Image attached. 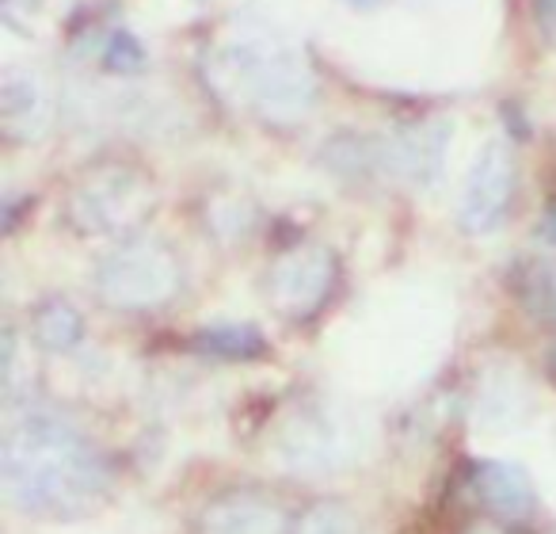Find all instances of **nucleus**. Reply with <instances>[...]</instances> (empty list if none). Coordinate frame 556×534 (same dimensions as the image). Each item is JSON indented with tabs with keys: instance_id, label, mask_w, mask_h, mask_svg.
<instances>
[{
	"instance_id": "obj_1",
	"label": "nucleus",
	"mask_w": 556,
	"mask_h": 534,
	"mask_svg": "<svg viewBox=\"0 0 556 534\" xmlns=\"http://www.w3.org/2000/svg\"><path fill=\"white\" fill-rule=\"evenodd\" d=\"M0 485L24 516L73 523L111 496V465L70 420L27 409L0 439Z\"/></svg>"
},
{
	"instance_id": "obj_2",
	"label": "nucleus",
	"mask_w": 556,
	"mask_h": 534,
	"mask_svg": "<svg viewBox=\"0 0 556 534\" xmlns=\"http://www.w3.org/2000/svg\"><path fill=\"white\" fill-rule=\"evenodd\" d=\"M217 85L270 123H294L317 103L313 65L290 42L237 39L214 62Z\"/></svg>"
},
{
	"instance_id": "obj_3",
	"label": "nucleus",
	"mask_w": 556,
	"mask_h": 534,
	"mask_svg": "<svg viewBox=\"0 0 556 534\" xmlns=\"http://www.w3.org/2000/svg\"><path fill=\"white\" fill-rule=\"evenodd\" d=\"M156 207V184L134 161H96L73 176L65 191V225L77 237H126Z\"/></svg>"
},
{
	"instance_id": "obj_4",
	"label": "nucleus",
	"mask_w": 556,
	"mask_h": 534,
	"mask_svg": "<svg viewBox=\"0 0 556 534\" xmlns=\"http://www.w3.org/2000/svg\"><path fill=\"white\" fill-rule=\"evenodd\" d=\"M184 290V263L176 248L156 237H126L96 263V298L108 310L153 313Z\"/></svg>"
},
{
	"instance_id": "obj_5",
	"label": "nucleus",
	"mask_w": 556,
	"mask_h": 534,
	"mask_svg": "<svg viewBox=\"0 0 556 534\" xmlns=\"http://www.w3.org/2000/svg\"><path fill=\"white\" fill-rule=\"evenodd\" d=\"M340 283V260L325 245H294L278 252L267 272V298L282 318L309 321L328 306Z\"/></svg>"
},
{
	"instance_id": "obj_6",
	"label": "nucleus",
	"mask_w": 556,
	"mask_h": 534,
	"mask_svg": "<svg viewBox=\"0 0 556 534\" xmlns=\"http://www.w3.org/2000/svg\"><path fill=\"white\" fill-rule=\"evenodd\" d=\"M518 191V169L515 153L503 141H488L472 161L469 176H465V191L457 202V225L469 237H484V233L500 229L507 222V210Z\"/></svg>"
},
{
	"instance_id": "obj_7",
	"label": "nucleus",
	"mask_w": 556,
	"mask_h": 534,
	"mask_svg": "<svg viewBox=\"0 0 556 534\" xmlns=\"http://www.w3.org/2000/svg\"><path fill=\"white\" fill-rule=\"evenodd\" d=\"M469 488L477 493L480 508L495 519V523H507V526H522L538 519V488H533L530 473L522 465H510V462H484L472 465V481Z\"/></svg>"
},
{
	"instance_id": "obj_8",
	"label": "nucleus",
	"mask_w": 556,
	"mask_h": 534,
	"mask_svg": "<svg viewBox=\"0 0 556 534\" xmlns=\"http://www.w3.org/2000/svg\"><path fill=\"white\" fill-rule=\"evenodd\" d=\"M450 146V126L446 123H419L404 126V131L389 134L381 141V164L393 176L408 179L416 187H431L442 176Z\"/></svg>"
},
{
	"instance_id": "obj_9",
	"label": "nucleus",
	"mask_w": 556,
	"mask_h": 534,
	"mask_svg": "<svg viewBox=\"0 0 556 534\" xmlns=\"http://www.w3.org/2000/svg\"><path fill=\"white\" fill-rule=\"evenodd\" d=\"M199 534H290L287 511L255 488H229L199 516Z\"/></svg>"
},
{
	"instance_id": "obj_10",
	"label": "nucleus",
	"mask_w": 556,
	"mask_h": 534,
	"mask_svg": "<svg viewBox=\"0 0 556 534\" xmlns=\"http://www.w3.org/2000/svg\"><path fill=\"white\" fill-rule=\"evenodd\" d=\"M50 126V96L27 70L0 73V131L9 141H39Z\"/></svg>"
},
{
	"instance_id": "obj_11",
	"label": "nucleus",
	"mask_w": 556,
	"mask_h": 534,
	"mask_svg": "<svg viewBox=\"0 0 556 534\" xmlns=\"http://www.w3.org/2000/svg\"><path fill=\"white\" fill-rule=\"evenodd\" d=\"M275 450L290 470H332L336 455H340V432L320 412H302L298 420H290L287 432L278 435Z\"/></svg>"
},
{
	"instance_id": "obj_12",
	"label": "nucleus",
	"mask_w": 556,
	"mask_h": 534,
	"mask_svg": "<svg viewBox=\"0 0 556 534\" xmlns=\"http://www.w3.org/2000/svg\"><path fill=\"white\" fill-rule=\"evenodd\" d=\"M31 340L50 356H65L85 340V318L70 298H42L31 310Z\"/></svg>"
},
{
	"instance_id": "obj_13",
	"label": "nucleus",
	"mask_w": 556,
	"mask_h": 534,
	"mask_svg": "<svg viewBox=\"0 0 556 534\" xmlns=\"http://www.w3.org/2000/svg\"><path fill=\"white\" fill-rule=\"evenodd\" d=\"M191 348L206 359H225V363H252L267 356V336L255 325H214L199 328L191 336Z\"/></svg>"
},
{
	"instance_id": "obj_14",
	"label": "nucleus",
	"mask_w": 556,
	"mask_h": 534,
	"mask_svg": "<svg viewBox=\"0 0 556 534\" xmlns=\"http://www.w3.org/2000/svg\"><path fill=\"white\" fill-rule=\"evenodd\" d=\"M358 511L348 500L320 496L290 519V534H358Z\"/></svg>"
},
{
	"instance_id": "obj_15",
	"label": "nucleus",
	"mask_w": 556,
	"mask_h": 534,
	"mask_svg": "<svg viewBox=\"0 0 556 534\" xmlns=\"http://www.w3.org/2000/svg\"><path fill=\"white\" fill-rule=\"evenodd\" d=\"M515 275V290L522 295L526 310L556 321V268H548V263H522V272Z\"/></svg>"
},
{
	"instance_id": "obj_16",
	"label": "nucleus",
	"mask_w": 556,
	"mask_h": 534,
	"mask_svg": "<svg viewBox=\"0 0 556 534\" xmlns=\"http://www.w3.org/2000/svg\"><path fill=\"white\" fill-rule=\"evenodd\" d=\"M100 62H103V70L115 73V77H138V73H146L149 54L138 42V35L123 27V32H111V39L103 42Z\"/></svg>"
},
{
	"instance_id": "obj_17",
	"label": "nucleus",
	"mask_w": 556,
	"mask_h": 534,
	"mask_svg": "<svg viewBox=\"0 0 556 534\" xmlns=\"http://www.w3.org/2000/svg\"><path fill=\"white\" fill-rule=\"evenodd\" d=\"M252 218H255L252 207H248V202H240V199H232V207L214 202V207H210V229H214L217 237L232 240V237H240V233H248Z\"/></svg>"
},
{
	"instance_id": "obj_18",
	"label": "nucleus",
	"mask_w": 556,
	"mask_h": 534,
	"mask_svg": "<svg viewBox=\"0 0 556 534\" xmlns=\"http://www.w3.org/2000/svg\"><path fill=\"white\" fill-rule=\"evenodd\" d=\"M533 24H538L541 39L556 47V0H533Z\"/></svg>"
},
{
	"instance_id": "obj_19",
	"label": "nucleus",
	"mask_w": 556,
	"mask_h": 534,
	"mask_svg": "<svg viewBox=\"0 0 556 534\" xmlns=\"http://www.w3.org/2000/svg\"><path fill=\"white\" fill-rule=\"evenodd\" d=\"M541 237L548 240V245H556V202H548V210H545V218H541Z\"/></svg>"
},
{
	"instance_id": "obj_20",
	"label": "nucleus",
	"mask_w": 556,
	"mask_h": 534,
	"mask_svg": "<svg viewBox=\"0 0 556 534\" xmlns=\"http://www.w3.org/2000/svg\"><path fill=\"white\" fill-rule=\"evenodd\" d=\"M351 9H374V4H381V0H348Z\"/></svg>"
},
{
	"instance_id": "obj_21",
	"label": "nucleus",
	"mask_w": 556,
	"mask_h": 534,
	"mask_svg": "<svg viewBox=\"0 0 556 534\" xmlns=\"http://www.w3.org/2000/svg\"><path fill=\"white\" fill-rule=\"evenodd\" d=\"M469 534H507V531H500V526H472Z\"/></svg>"
},
{
	"instance_id": "obj_22",
	"label": "nucleus",
	"mask_w": 556,
	"mask_h": 534,
	"mask_svg": "<svg viewBox=\"0 0 556 534\" xmlns=\"http://www.w3.org/2000/svg\"><path fill=\"white\" fill-rule=\"evenodd\" d=\"M548 374H553V382H556V348L548 351Z\"/></svg>"
}]
</instances>
